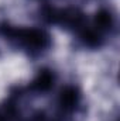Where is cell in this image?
I'll list each match as a JSON object with an SVG mask.
<instances>
[{
  "label": "cell",
  "instance_id": "6da1fadb",
  "mask_svg": "<svg viewBox=\"0 0 120 121\" xmlns=\"http://www.w3.org/2000/svg\"><path fill=\"white\" fill-rule=\"evenodd\" d=\"M0 34L9 39H13L30 51H45L51 45V37L45 30L35 27H10L0 28Z\"/></svg>",
  "mask_w": 120,
  "mask_h": 121
},
{
  "label": "cell",
  "instance_id": "7a4b0ae2",
  "mask_svg": "<svg viewBox=\"0 0 120 121\" xmlns=\"http://www.w3.org/2000/svg\"><path fill=\"white\" fill-rule=\"evenodd\" d=\"M79 103H81V91L76 86L68 85L62 87V90L58 94V106L62 111L72 113L78 108Z\"/></svg>",
  "mask_w": 120,
  "mask_h": 121
},
{
  "label": "cell",
  "instance_id": "3957f363",
  "mask_svg": "<svg viewBox=\"0 0 120 121\" xmlns=\"http://www.w3.org/2000/svg\"><path fill=\"white\" fill-rule=\"evenodd\" d=\"M55 73L51 69H41L31 82V89L37 93H48L55 85Z\"/></svg>",
  "mask_w": 120,
  "mask_h": 121
},
{
  "label": "cell",
  "instance_id": "277c9868",
  "mask_svg": "<svg viewBox=\"0 0 120 121\" xmlns=\"http://www.w3.org/2000/svg\"><path fill=\"white\" fill-rule=\"evenodd\" d=\"M115 26V16L112 14L110 10L107 9H100L95 13L93 16V28L99 32H106L112 30Z\"/></svg>",
  "mask_w": 120,
  "mask_h": 121
},
{
  "label": "cell",
  "instance_id": "5b68a950",
  "mask_svg": "<svg viewBox=\"0 0 120 121\" xmlns=\"http://www.w3.org/2000/svg\"><path fill=\"white\" fill-rule=\"evenodd\" d=\"M79 38L82 41V44L88 48H99L103 42V38H102V32L96 30V28H86L83 27L81 30L79 34Z\"/></svg>",
  "mask_w": 120,
  "mask_h": 121
},
{
  "label": "cell",
  "instance_id": "8992f818",
  "mask_svg": "<svg viewBox=\"0 0 120 121\" xmlns=\"http://www.w3.org/2000/svg\"><path fill=\"white\" fill-rule=\"evenodd\" d=\"M0 121H9L7 114H3V113H0Z\"/></svg>",
  "mask_w": 120,
  "mask_h": 121
}]
</instances>
